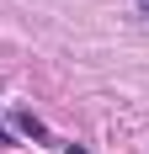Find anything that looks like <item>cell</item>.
I'll use <instances>...</instances> for the list:
<instances>
[{
  "label": "cell",
  "instance_id": "1",
  "mask_svg": "<svg viewBox=\"0 0 149 154\" xmlns=\"http://www.w3.org/2000/svg\"><path fill=\"white\" fill-rule=\"evenodd\" d=\"M16 128H21V133H27V138H48V128L37 122V117H32V112H16Z\"/></svg>",
  "mask_w": 149,
  "mask_h": 154
},
{
  "label": "cell",
  "instance_id": "2",
  "mask_svg": "<svg viewBox=\"0 0 149 154\" xmlns=\"http://www.w3.org/2000/svg\"><path fill=\"white\" fill-rule=\"evenodd\" d=\"M138 5H144V16H149V0H138Z\"/></svg>",
  "mask_w": 149,
  "mask_h": 154
}]
</instances>
